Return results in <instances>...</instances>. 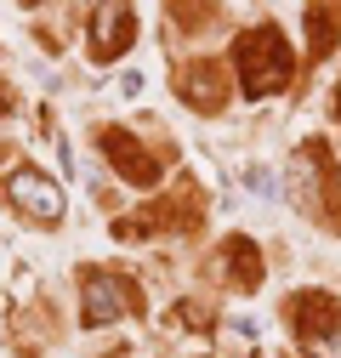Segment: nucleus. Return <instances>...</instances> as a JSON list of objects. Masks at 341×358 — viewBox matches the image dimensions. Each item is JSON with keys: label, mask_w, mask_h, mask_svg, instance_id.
Wrapping results in <instances>:
<instances>
[{"label": "nucleus", "mask_w": 341, "mask_h": 358, "mask_svg": "<svg viewBox=\"0 0 341 358\" xmlns=\"http://www.w3.org/2000/svg\"><path fill=\"white\" fill-rule=\"evenodd\" d=\"M6 194H12V205H17L29 222H46V228H57V222H63V188L52 182L46 171H12Z\"/></svg>", "instance_id": "nucleus-4"}, {"label": "nucleus", "mask_w": 341, "mask_h": 358, "mask_svg": "<svg viewBox=\"0 0 341 358\" xmlns=\"http://www.w3.org/2000/svg\"><path fill=\"white\" fill-rule=\"evenodd\" d=\"M103 154L119 165V176H125V182H137V188H154L159 182V171H154V159L131 143V137H125V131H108V137H103Z\"/></svg>", "instance_id": "nucleus-6"}, {"label": "nucleus", "mask_w": 341, "mask_h": 358, "mask_svg": "<svg viewBox=\"0 0 341 358\" xmlns=\"http://www.w3.org/2000/svg\"><path fill=\"white\" fill-rule=\"evenodd\" d=\"M296 330H302L307 358H341V301L296 296Z\"/></svg>", "instance_id": "nucleus-2"}, {"label": "nucleus", "mask_w": 341, "mask_h": 358, "mask_svg": "<svg viewBox=\"0 0 341 358\" xmlns=\"http://www.w3.org/2000/svg\"><path fill=\"white\" fill-rule=\"evenodd\" d=\"M182 97L199 103V108H217V97H222V92H217V69H194V74L182 80Z\"/></svg>", "instance_id": "nucleus-7"}, {"label": "nucleus", "mask_w": 341, "mask_h": 358, "mask_svg": "<svg viewBox=\"0 0 341 358\" xmlns=\"http://www.w3.org/2000/svg\"><path fill=\"white\" fill-rule=\"evenodd\" d=\"M307 29H313V57H330L335 52V12H307Z\"/></svg>", "instance_id": "nucleus-8"}, {"label": "nucleus", "mask_w": 341, "mask_h": 358, "mask_svg": "<svg viewBox=\"0 0 341 358\" xmlns=\"http://www.w3.org/2000/svg\"><path fill=\"white\" fill-rule=\"evenodd\" d=\"M131 46V0H103L92 17V63H114Z\"/></svg>", "instance_id": "nucleus-5"}, {"label": "nucleus", "mask_w": 341, "mask_h": 358, "mask_svg": "<svg viewBox=\"0 0 341 358\" xmlns=\"http://www.w3.org/2000/svg\"><path fill=\"white\" fill-rule=\"evenodd\" d=\"M228 250H233V262H239V285L250 290L256 279H262V273H256V245H250V239H233Z\"/></svg>", "instance_id": "nucleus-9"}, {"label": "nucleus", "mask_w": 341, "mask_h": 358, "mask_svg": "<svg viewBox=\"0 0 341 358\" xmlns=\"http://www.w3.org/2000/svg\"><path fill=\"white\" fill-rule=\"evenodd\" d=\"M335 108H341V92H335Z\"/></svg>", "instance_id": "nucleus-10"}, {"label": "nucleus", "mask_w": 341, "mask_h": 358, "mask_svg": "<svg viewBox=\"0 0 341 358\" xmlns=\"http://www.w3.org/2000/svg\"><path fill=\"white\" fill-rule=\"evenodd\" d=\"M80 319L92 324V330H103V324H114V319H125V313L137 307V290H131V279H119V273H85V285H80Z\"/></svg>", "instance_id": "nucleus-3"}, {"label": "nucleus", "mask_w": 341, "mask_h": 358, "mask_svg": "<svg viewBox=\"0 0 341 358\" xmlns=\"http://www.w3.org/2000/svg\"><path fill=\"white\" fill-rule=\"evenodd\" d=\"M233 63H239V80H245V97H268V92H284L290 85V46L279 29H250L239 46H233Z\"/></svg>", "instance_id": "nucleus-1"}]
</instances>
